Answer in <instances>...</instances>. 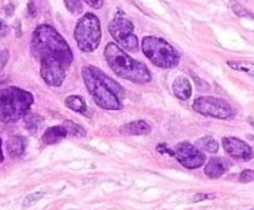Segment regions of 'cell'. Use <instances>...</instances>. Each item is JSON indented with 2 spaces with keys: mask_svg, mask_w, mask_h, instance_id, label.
I'll list each match as a JSON object with an SVG mask.
<instances>
[{
  "mask_svg": "<svg viewBox=\"0 0 254 210\" xmlns=\"http://www.w3.org/2000/svg\"><path fill=\"white\" fill-rule=\"evenodd\" d=\"M30 47L35 58L40 61V64L53 63L69 68L73 62L71 47L51 25H39L34 30Z\"/></svg>",
  "mask_w": 254,
  "mask_h": 210,
  "instance_id": "6da1fadb",
  "label": "cell"
},
{
  "mask_svg": "<svg viewBox=\"0 0 254 210\" xmlns=\"http://www.w3.org/2000/svg\"><path fill=\"white\" fill-rule=\"evenodd\" d=\"M82 77L95 104L106 110H120L125 97L124 88L118 82L93 66L82 68Z\"/></svg>",
  "mask_w": 254,
  "mask_h": 210,
  "instance_id": "7a4b0ae2",
  "label": "cell"
},
{
  "mask_svg": "<svg viewBox=\"0 0 254 210\" xmlns=\"http://www.w3.org/2000/svg\"><path fill=\"white\" fill-rule=\"evenodd\" d=\"M104 57L109 68L125 81L145 84L151 81V74L143 62L130 57L118 43L109 42L104 48Z\"/></svg>",
  "mask_w": 254,
  "mask_h": 210,
  "instance_id": "3957f363",
  "label": "cell"
},
{
  "mask_svg": "<svg viewBox=\"0 0 254 210\" xmlns=\"http://www.w3.org/2000/svg\"><path fill=\"white\" fill-rule=\"evenodd\" d=\"M34 97L30 92L16 87L5 88L0 93V120L15 123L31 109Z\"/></svg>",
  "mask_w": 254,
  "mask_h": 210,
  "instance_id": "277c9868",
  "label": "cell"
},
{
  "mask_svg": "<svg viewBox=\"0 0 254 210\" xmlns=\"http://www.w3.org/2000/svg\"><path fill=\"white\" fill-rule=\"evenodd\" d=\"M145 57L159 68H174L180 63V55L169 42L158 36H145L141 41Z\"/></svg>",
  "mask_w": 254,
  "mask_h": 210,
  "instance_id": "5b68a950",
  "label": "cell"
},
{
  "mask_svg": "<svg viewBox=\"0 0 254 210\" xmlns=\"http://www.w3.org/2000/svg\"><path fill=\"white\" fill-rule=\"evenodd\" d=\"M74 40L82 52L90 53L99 47L102 40L101 21L94 14L87 13L77 21Z\"/></svg>",
  "mask_w": 254,
  "mask_h": 210,
  "instance_id": "8992f818",
  "label": "cell"
},
{
  "mask_svg": "<svg viewBox=\"0 0 254 210\" xmlns=\"http://www.w3.org/2000/svg\"><path fill=\"white\" fill-rule=\"evenodd\" d=\"M192 109L204 116L221 120H228L236 115V111L228 102L216 97H199L193 102Z\"/></svg>",
  "mask_w": 254,
  "mask_h": 210,
  "instance_id": "52a82bcc",
  "label": "cell"
},
{
  "mask_svg": "<svg viewBox=\"0 0 254 210\" xmlns=\"http://www.w3.org/2000/svg\"><path fill=\"white\" fill-rule=\"evenodd\" d=\"M109 32L112 37L123 50L137 51L139 47V40L134 34V25L130 20L125 19L124 16H115L109 22Z\"/></svg>",
  "mask_w": 254,
  "mask_h": 210,
  "instance_id": "ba28073f",
  "label": "cell"
},
{
  "mask_svg": "<svg viewBox=\"0 0 254 210\" xmlns=\"http://www.w3.org/2000/svg\"><path fill=\"white\" fill-rule=\"evenodd\" d=\"M175 157L187 169L200 168L206 161V156L201 152L199 147L193 146L190 142H180L175 147Z\"/></svg>",
  "mask_w": 254,
  "mask_h": 210,
  "instance_id": "9c48e42d",
  "label": "cell"
},
{
  "mask_svg": "<svg viewBox=\"0 0 254 210\" xmlns=\"http://www.w3.org/2000/svg\"><path fill=\"white\" fill-rule=\"evenodd\" d=\"M222 145L228 156L234 158V160L247 162L254 157L252 147L243 140L237 139V137H223Z\"/></svg>",
  "mask_w": 254,
  "mask_h": 210,
  "instance_id": "30bf717a",
  "label": "cell"
},
{
  "mask_svg": "<svg viewBox=\"0 0 254 210\" xmlns=\"http://www.w3.org/2000/svg\"><path fill=\"white\" fill-rule=\"evenodd\" d=\"M66 67L53 63H44L40 64V73L46 84L51 87H61L66 78Z\"/></svg>",
  "mask_w": 254,
  "mask_h": 210,
  "instance_id": "8fae6325",
  "label": "cell"
},
{
  "mask_svg": "<svg viewBox=\"0 0 254 210\" xmlns=\"http://www.w3.org/2000/svg\"><path fill=\"white\" fill-rule=\"evenodd\" d=\"M232 163L223 157H213L205 166V174L211 179H217L222 177L230 169Z\"/></svg>",
  "mask_w": 254,
  "mask_h": 210,
  "instance_id": "7c38bea8",
  "label": "cell"
},
{
  "mask_svg": "<svg viewBox=\"0 0 254 210\" xmlns=\"http://www.w3.org/2000/svg\"><path fill=\"white\" fill-rule=\"evenodd\" d=\"M120 132L124 135H129V136H143V135L150 134L151 127L146 121L135 120L124 124L120 127Z\"/></svg>",
  "mask_w": 254,
  "mask_h": 210,
  "instance_id": "4fadbf2b",
  "label": "cell"
},
{
  "mask_svg": "<svg viewBox=\"0 0 254 210\" xmlns=\"http://www.w3.org/2000/svg\"><path fill=\"white\" fill-rule=\"evenodd\" d=\"M172 92H174L175 97L179 98L183 102L188 100L192 94V87H191L190 81L185 77H178L172 84Z\"/></svg>",
  "mask_w": 254,
  "mask_h": 210,
  "instance_id": "5bb4252c",
  "label": "cell"
},
{
  "mask_svg": "<svg viewBox=\"0 0 254 210\" xmlns=\"http://www.w3.org/2000/svg\"><path fill=\"white\" fill-rule=\"evenodd\" d=\"M67 135H69V131H67V129L64 125L52 126V127H48L44 132L41 140H43V142L45 145H55L57 142L62 141L64 139H66Z\"/></svg>",
  "mask_w": 254,
  "mask_h": 210,
  "instance_id": "9a60e30c",
  "label": "cell"
},
{
  "mask_svg": "<svg viewBox=\"0 0 254 210\" xmlns=\"http://www.w3.org/2000/svg\"><path fill=\"white\" fill-rule=\"evenodd\" d=\"M25 148H26V140L23 136H11L6 142V150L13 158L24 155Z\"/></svg>",
  "mask_w": 254,
  "mask_h": 210,
  "instance_id": "2e32d148",
  "label": "cell"
},
{
  "mask_svg": "<svg viewBox=\"0 0 254 210\" xmlns=\"http://www.w3.org/2000/svg\"><path fill=\"white\" fill-rule=\"evenodd\" d=\"M65 104L69 110L74 111V113L83 114L87 111V104H86L85 99L80 95H69L65 99Z\"/></svg>",
  "mask_w": 254,
  "mask_h": 210,
  "instance_id": "e0dca14e",
  "label": "cell"
},
{
  "mask_svg": "<svg viewBox=\"0 0 254 210\" xmlns=\"http://www.w3.org/2000/svg\"><path fill=\"white\" fill-rule=\"evenodd\" d=\"M196 146L199 147L200 150L206 151L208 153H216L218 152V148H220V145L214 139H212L211 136H205L201 137L196 141Z\"/></svg>",
  "mask_w": 254,
  "mask_h": 210,
  "instance_id": "ac0fdd59",
  "label": "cell"
},
{
  "mask_svg": "<svg viewBox=\"0 0 254 210\" xmlns=\"http://www.w3.org/2000/svg\"><path fill=\"white\" fill-rule=\"evenodd\" d=\"M228 67L234 71L244 72L248 76L254 77V63L253 62H237V61H228Z\"/></svg>",
  "mask_w": 254,
  "mask_h": 210,
  "instance_id": "d6986e66",
  "label": "cell"
},
{
  "mask_svg": "<svg viewBox=\"0 0 254 210\" xmlns=\"http://www.w3.org/2000/svg\"><path fill=\"white\" fill-rule=\"evenodd\" d=\"M24 120H25V126H26V129L30 130V131H35V130L40 126L43 119H41L39 115H36V114H32L29 111V113L24 116Z\"/></svg>",
  "mask_w": 254,
  "mask_h": 210,
  "instance_id": "ffe728a7",
  "label": "cell"
},
{
  "mask_svg": "<svg viewBox=\"0 0 254 210\" xmlns=\"http://www.w3.org/2000/svg\"><path fill=\"white\" fill-rule=\"evenodd\" d=\"M64 126L66 127L69 135H73V136L77 137L86 136L85 129H83L82 126L78 125V124L73 123V121H66V123L64 124Z\"/></svg>",
  "mask_w": 254,
  "mask_h": 210,
  "instance_id": "44dd1931",
  "label": "cell"
},
{
  "mask_svg": "<svg viewBox=\"0 0 254 210\" xmlns=\"http://www.w3.org/2000/svg\"><path fill=\"white\" fill-rule=\"evenodd\" d=\"M64 1L67 10L73 14V15H80L83 11V5L81 3V0H64Z\"/></svg>",
  "mask_w": 254,
  "mask_h": 210,
  "instance_id": "7402d4cb",
  "label": "cell"
},
{
  "mask_svg": "<svg viewBox=\"0 0 254 210\" xmlns=\"http://www.w3.org/2000/svg\"><path fill=\"white\" fill-rule=\"evenodd\" d=\"M44 197H45V193H44V192L32 193V194L27 195V197L25 198V199H24V204H23V207H24V208L31 207V205H34L35 203H37V202H39V200L43 199Z\"/></svg>",
  "mask_w": 254,
  "mask_h": 210,
  "instance_id": "603a6c76",
  "label": "cell"
},
{
  "mask_svg": "<svg viewBox=\"0 0 254 210\" xmlns=\"http://www.w3.org/2000/svg\"><path fill=\"white\" fill-rule=\"evenodd\" d=\"M232 10H233V13L236 14V15L242 16V18H251V19H253V20H254V15H253V14L249 13V11L247 10V9H244L243 6H241V5H239V4L233 3L232 4Z\"/></svg>",
  "mask_w": 254,
  "mask_h": 210,
  "instance_id": "cb8c5ba5",
  "label": "cell"
},
{
  "mask_svg": "<svg viewBox=\"0 0 254 210\" xmlns=\"http://www.w3.org/2000/svg\"><path fill=\"white\" fill-rule=\"evenodd\" d=\"M239 182H241V183L254 182V169H244V171L239 174Z\"/></svg>",
  "mask_w": 254,
  "mask_h": 210,
  "instance_id": "d4e9b609",
  "label": "cell"
},
{
  "mask_svg": "<svg viewBox=\"0 0 254 210\" xmlns=\"http://www.w3.org/2000/svg\"><path fill=\"white\" fill-rule=\"evenodd\" d=\"M216 194H208V193H199L195 197L192 198V202H202V200H208V199H214Z\"/></svg>",
  "mask_w": 254,
  "mask_h": 210,
  "instance_id": "484cf974",
  "label": "cell"
},
{
  "mask_svg": "<svg viewBox=\"0 0 254 210\" xmlns=\"http://www.w3.org/2000/svg\"><path fill=\"white\" fill-rule=\"evenodd\" d=\"M83 1L93 9H101L103 6V0H83Z\"/></svg>",
  "mask_w": 254,
  "mask_h": 210,
  "instance_id": "4316f807",
  "label": "cell"
},
{
  "mask_svg": "<svg viewBox=\"0 0 254 210\" xmlns=\"http://www.w3.org/2000/svg\"><path fill=\"white\" fill-rule=\"evenodd\" d=\"M156 150L159 151L160 153H167V155H170V156H175V151L167 148V146L165 144L158 145V146H156Z\"/></svg>",
  "mask_w": 254,
  "mask_h": 210,
  "instance_id": "83f0119b",
  "label": "cell"
},
{
  "mask_svg": "<svg viewBox=\"0 0 254 210\" xmlns=\"http://www.w3.org/2000/svg\"><path fill=\"white\" fill-rule=\"evenodd\" d=\"M6 60H8V51L4 50L1 51V68H4V66H5Z\"/></svg>",
  "mask_w": 254,
  "mask_h": 210,
  "instance_id": "f1b7e54d",
  "label": "cell"
},
{
  "mask_svg": "<svg viewBox=\"0 0 254 210\" xmlns=\"http://www.w3.org/2000/svg\"><path fill=\"white\" fill-rule=\"evenodd\" d=\"M8 27H6V24H5V21L4 20H1V34H0V36L1 37H4L5 36L6 34H8Z\"/></svg>",
  "mask_w": 254,
  "mask_h": 210,
  "instance_id": "f546056e",
  "label": "cell"
}]
</instances>
